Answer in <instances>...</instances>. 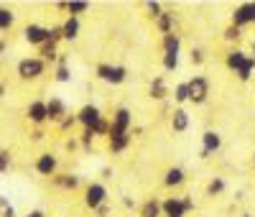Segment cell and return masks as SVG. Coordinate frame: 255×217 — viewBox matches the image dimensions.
Masks as SVG:
<instances>
[{
    "label": "cell",
    "mask_w": 255,
    "mask_h": 217,
    "mask_svg": "<svg viewBox=\"0 0 255 217\" xmlns=\"http://www.w3.org/2000/svg\"><path fill=\"white\" fill-rule=\"evenodd\" d=\"M44 69H46V64H44V59H38V56H26V59H20L18 61V77L20 79H38L41 74H44Z\"/></svg>",
    "instance_id": "obj_1"
},
{
    "label": "cell",
    "mask_w": 255,
    "mask_h": 217,
    "mask_svg": "<svg viewBox=\"0 0 255 217\" xmlns=\"http://www.w3.org/2000/svg\"><path fill=\"white\" fill-rule=\"evenodd\" d=\"M186 87H189V102H194V105L207 102V97H209V82H207V77L189 79Z\"/></svg>",
    "instance_id": "obj_2"
},
{
    "label": "cell",
    "mask_w": 255,
    "mask_h": 217,
    "mask_svg": "<svg viewBox=\"0 0 255 217\" xmlns=\"http://www.w3.org/2000/svg\"><path fill=\"white\" fill-rule=\"evenodd\" d=\"M248 23H255V3H243L232 13V26L235 28L243 31V26H248Z\"/></svg>",
    "instance_id": "obj_3"
},
{
    "label": "cell",
    "mask_w": 255,
    "mask_h": 217,
    "mask_svg": "<svg viewBox=\"0 0 255 217\" xmlns=\"http://www.w3.org/2000/svg\"><path fill=\"white\" fill-rule=\"evenodd\" d=\"M133 123V113L128 110V107H118L115 110V118L110 123V133L108 136H115V133H128V128Z\"/></svg>",
    "instance_id": "obj_4"
},
{
    "label": "cell",
    "mask_w": 255,
    "mask_h": 217,
    "mask_svg": "<svg viewBox=\"0 0 255 217\" xmlns=\"http://www.w3.org/2000/svg\"><path fill=\"white\" fill-rule=\"evenodd\" d=\"M220 148H222V136L217 133V130H207V133L202 136V154H199V159H209L212 154H217Z\"/></svg>",
    "instance_id": "obj_5"
},
{
    "label": "cell",
    "mask_w": 255,
    "mask_h": 217,
    "mask_svg": "<svg viewBox=\"0 0 255 217\" xmlns=\"http://www.w3.org/2000/svg\"><path fill=\"white\" fill-rule=\"evenodd\" d=\"M84 202H87L90 210H97L102 207L105 202H108V189H105L102 184H90L87 192H84Z\"/></svg>",
    "instance_id": "obj_6"
},
{
    "label": "cell",
    "mask_w": 255,
    "mask_h": 217,
    "mask_svg": "<svg viewBox=\"0 0 255 217\" xmlns=\"http://www.w3.org/2000/svg\"><path fill=\"white\" fill-rule=\"evenodd\" d=\"M23 36H26L28 43H33V46H44V43L49 41V28H46V26H36V23H31V26L23 28Z\"/></svg>",
    "instance_id": "obj_7"
},
{
    "label": "cell",
    "mask_w": 255,
    "mask_h": 217,
    "mask_svg": "<svg viewBox=\"0 0 255 217\" xmlns=\"http://www.w3.org/2000/svg\"><path fill=\"white\" fill-rule=\"evenodd\" d=\"M100 120H102V113H100V107H95V105H84L82 110L77 113V123H82L84 128H95Z\"/></svg>",
    "instance_id": "obj_8"
},
{
    "label": "cell",
    "mask_w": 255,
    "mask_h": 217,
    "mask_svg": "<svg viewBox=\"0 0 255 217\" xmlns=\"http://www.w3.org/2000/svg\"><path fill=\"white\" fill-rule=\"evenodd\" d=\"M56 169H59V161H56V156L54 154H41L38 159H36V171L41 174V177H54L56 174Z\"/></svg>",
    "instance_id": "obj_9"
},
{
    "label": "cell",
    "mask_w": 255,
    "mask_h": 217,
    "mask_svg": "<svg viewBox=\"0 0 255 217\" xmlns=\"http://www.w3.org/2000/svg\"><path fill=\"white\" fill-rule=\"evenodd\" d=\"M67 118V105H64L59 97H51L46 102V120H54V123H61Z\"/></svg>",
    "instance_id": "obj_10"
},
{
    "label": "cell",
    "mask_w": 255,
    "mask_h": 217,
    "mask_svg": "<svg viewBox=\"0 0 255 217\" xmlns=\"http://www.w3.org/2000/svg\"><path fill=\"white\" fill-rule=\"evenodd\" d=\"M161 215L166 217H186V210L181 205V197H168L161 202Z\"/></svg>",
    "instance_id": "obj_11"
},
{
    "label": "cell",
    "mask_w": 255,
    "mask_h": 217,
    "mask_svg": "<svg viewBox=\"0 0 255 217\" xmlns=\"http://www.w3.org/2000/svg\"><path fill=\"white\" fill-rule=\"evenodd\" d=\"M26 118H28L31 123H36V125L46 123V102L33 100V102L28 105V110H26Z\"/></svg>",
    "instance_id": "obj_12"
},
{
    "label": "cell",
    "mask_w": 255,
    "mask_h": 217,
    "mask_svg": "<svg viewBox=\"0 0 255 217\" xmlns=\"http://www.w3.org/2000/svg\"><path fill=\"white\" fill-rule=\"evenodd\" d=\"M171 128H174V133H184V130L189 128V113L184 110V107L174 110V115H171Z\"/></svg>",
    "instance_id": "obj_13"
},
{
    "label": "cell",
    "mask_w": 255,
    "mask_h": 217,
    "mask_svg": "<svg viewBox=\"0 0 255 217\" xmlns=\"http://www.w3.org/2000/svg\"><path fill=\"white\" fill-rule=\"evenodd\" d=\"M54 182H56V187L72 189V192L79 187V177H74V174H54Z\"/></svg>",
    "instance_id": "obj_14"
},
{
    "label": "cell",
    "mask_w": 255,
    "mask_h": 217,
    "mask_svg": "<svg viewBox=\"0 0 255 217\" xmlns=\"http://www.w3.org/2000/svg\"><path fill=\"white\" fill-rule=\"evenodd\" d=\"M128 146H130V133H115V136H110V151H113V154H120V151H125Z\"/></svg>",
    "instance_id": "obj_15"
},
{
    "label": "cell",
    "mask_w": 255,
    "mask_h": 217,
    "mask_svg": "<svg viewBox=\"0 0 255 217\" xmlns=\"http://www.w3.org/2000/svg\"><path fill=\"white\" fill-rule=\"evenodd\" d=\"M184 169H179V166H171L166 171V179H163V184L166 187H179V184H184Z\"/></svg>",
    "instance_id": "obj_16"
},
{
    "label": "cell",
    "mask_w": 255,
    "mask_h": 217,
    "mask_svg": "<svg viewBox=\"0 0 255 217\" xmlns=\"http://www.w3.org/2000/svg\"><path fill=\"white\" fill-rule=\"evenodd\" d=\"M151 97L153 100H166L168 97V87H166V79L163 77H156L151 82Z\"/></svg>",
    "instance_id": "obj_17"
},
{
    "label": "cell",
    "mask_w": 255,
    "mask_h": 217,
    "mask_svg": "<svg viewBox=\"0 0 255 217\" xmlns=\"http://www.w3.org/2000/svg\"><path fill=\"white\" fill-rule=\"evenodd\" d=\"M79 36V18H67V23L61 26V38L74 41Z\"/></svg>",
    "instance_id": "obj_18"
},
{
    "label": "cell",
    "mask_w": 255,
    "mask_h": 217,
    "mask_svg": "<svg viewBox=\"0 0 255 217\" xmlns=\"http://www.w3.org/2000/svg\"><path fill=\"white\" fill-rule=\"evenodd\" d=\"M245 51H240V49H235V51H230L227 54V67L232 69V72H238L240 67H243V64H245Z\"/></svg>",
    "instance_id": "obj_19"
},
{
    "label": "cell",
    "mask_w": 255,
    "mask_h": 217,
    "mask_svg": "<svg viewBox=\"0 0 255 217\" xmlns=\"http://www.w3.org/2000/svg\"><path fill=\"white\" fill-rule=\"evenodd\" d=\"M179 49H181L179 36H176V33H166V36H163V51H166V54H179Z\"/></svg>",
    "instance_id": "obj_20"
},
{
    "label": "cell",
    "mask_w": 255,
    "mask_h": 217,
    "mask_svg": "<svg viewBox=\"0 0 255 217\" xmlns=\"http://www.w3.org/2000/svg\"><path fill=\"white\" fill-rule=\"evenodd\" d=\"M140 217H161V202L158 200H148L140 207Z\"/></svg>",
    "instance_id": "obj_21"
},
{
    "label": "cell",
    "mask_w": 255,
    "mask_h": 217,
    "mask_svg": "<svg viewBox=\"0 0 255 217\" xmlns=\"http://www.w3.org/2000/svg\"><path fill=\"white\" fill-rule=\"evenodd\" d=\"M90 8L87 0H72V3H67V10H69V18H79L84 10Z\"/></svg>",
    "instance_id": "obj_22"
},
{
    "label": "cell",
    "mask_w": 255,
    "mask_h": 217,
    "mask_svg": "<svg viewBox=\"0 0 255 217\" xmlns=\"http://www.w3.org/2000/svg\"><path fill=\"white\" fill-rule=\"evenodd\" d=\"M158 31L166 36V33H171V28H174V13H161L158 18Z\"/></svg>",
    "instance_id": "obj_23"
},
{
    "label": "cell",
    "mask_w": 255,
    "mask_h": 217,
    "mask_svg": "<svg viewBox=\"0 0 255 217\" xmlns=\"http://www.w3.org/2000/svg\"><path fill=\"white\" fill-rule=\"evenodd\" d=\"M13 23H15V15H13V10H8V8H0V31H8V28H13Z\"/></svg>",
    "instance_id": "obj_24"
},
{
    "label": "cell",
    "mask_w": 255,
    "mask_h": 217,
    "mask_svg": "<svg viewBox=\"0 0 255 217\" xmlns=\"http://www.w3.org/2000/svg\"><path fill=\"white\" fill-rule=\"evenodd\" d=\"M253 72H255V59H250V56H248V59H245V64H243V67H240L235 74H238L243 82H248V79L253 77Z\"/></svg>",
    "instance_id": "obj_25"
},
{
    "label": "cell",
    "mask_w": 255,
    "mask_h": 217,
    "mask_svg": "<svg viewBox=\"0 0 255 217\" xmlns=\"http://www.w3.org/2000/svg\"><path fill=\"white\" fill-rule=\"evenodd\" d=\"M125 77H128V69H125V67H113V72H110L108 82H110V84H123V82H125Z\"/></svg>",
    "instance_id": "obj_26"
},
{
    "label": "cell",
    "mask_w": 255,
    "mask_h": 217,
    "mask_svg": "<svg viewBox=\"0 0 255 217\" xmlns=\"http://www.w3.org/2000/svg\"><path fill=\"white\" fill-rule=\"evenodd\" d=\"M176 67H179V54H163V69L176 72Z\"/></svg>",
    "instance_id": "obj_27"
},
{
    "label": "cell",
    "mask_w": 255,
    "mask_h": 217,
    "mask_svg": "<svg viewBox=\"0 0 255 217\" xmlns=\"http://www.w3.org/2000/svg\"><path fill=\"white\" fill-rule=\"evenodd\" d=\"M38 49H41V56L38 59H56V43L46 41L44 46H38Z\"/></svg>",
    "instance_id": "obj_28"
},
{
    "label": "cell",
    "mask_w": 255,
    "mask_h": 217,
    "mask_svg": "<svg viewBox=\"0 0 255 217\" xmlns=\"http://www.w3.org/2000/svg\"><path fill=\"white\" fill-rule=\"evenodd\" d=\"M174 100H176V102H189V87H186V82L176 84V90H174Z\"/></svg>",
    "instance_id": "obj_29"
},
{
    "label": "cell",
    "mask_w": 255,
    "mask_h": 217,
    "mask_svg": "<svg viewBox=\"0 0 255 217\" xmlns=\"http://www.w3.org/2000/svg\"><path fill=\"white\" fill-rule=\"evenodd\" d=\"M207 192L212 194V197H215V194H222L225 192V179H220V177H215L209 182V187H207Z\"/></svg>",
    "instance_id": "obj_30"
},
{
    "label": "cell",
    "mask_w": 255,
    "mask_h": 217,
    "mask_svg": "<svg viewBox=\"0 0 255 217\" xmlns=\"http://www.w3.org/2000/svg\"><path fill=\"white\" fill-rule=\"evenodd\" d=\"M69 79H72L69 67H67V64H59V67H56V82H69Z\"/></svg>",
    "instance_id": "obj_31"
},
{
    "label": "cell",
    "mask_w": 255,
    "mask_h": 217,
    "mask_svg": "<svg viewBox=\"0 0 255 217\" xmlns=\"http://www.w3.org/2000/svg\"><path fill=\"white\" fill-rule=\"evenodd\" d=\"M92 141H95V130H92V128H84V133H82V146H84V151L92 148Z\"/></svg>",
    "instance_id": "obj_32"
},
{
    "label": "cell",
    "mask_w": 255,
    "mask_h": 217,
    "mask_svg": "<svg viewBox=\"0 0 255 217\" xmlns=\"http://www.w3.org/2000/svg\"><path fill=\"white\" fill-rule=\"evenodd\" d=\"M10 169V154L8 151H0V174H5Z\"/></svg>",
    "instance_id": "obj_33"
},
{
    "label": "cell",
    "mask_w": 255,
    "mask_h": 217,
    "mask_svg": "<svg viewBox=\"0 0 255 217\" xmlns=\"http://www.w3.org/2000/svg\"><path fill=\"white\" fill-rule=\"evenodd\" d=\"M92 130H95V136H105V133H110V123L102 118V120H100V123H97Z\"/></svg>",
    "instance_id": "obj_34"
},
{
    "label": "cell",
    "mask_w": 255,
    "mask_h": 217,
    "mask_svg": "<svg viewBox=\"0 0 255 217\" xmlns=\"http://www.w3.org/2000/svg\"><path fill=\"white\" fill-rule=\"evenodd\" d=\"M110 72H113V67H110V64H100V67H97V77H100V79H105V82H108Z\"/></svg>",
    "instance_id": "obj_35"
},
{
    "label": "cell",
    "mask_w": 255,
    "mask_h": 217,
    "mask_svg": "<svg viewBox=\"0 0 255 217\" xmlns=\"http://www.w3.org/2000/svg\"><path fill=\"white\" fill-rule=\"evenodd\" d=\"M240 36H243V31H240V28H235V26H230V28L225 31V38H227V41H238Z\"/></svg>",
    "instance_id": "obj_36"
},
{
    "label": "cell",
    "mask_w": 255,
    "mask_h": 217,
    "mask_svg": "<svg viewBox=\"0 0 255 217\" xmlns=\"http://www.w3.org/2000/svg\"><path fill=\"white\" fill-rule=\"evenodd\" d=\"M145 8H148V13H151L153 18H158V15L163 13V10H161V3H156V0H151V3H148Z\"/></svg>",
    "instance_id": "obj_37"
},
{
    "label": "cell",
    "mask_w": 255,
    "mask_h": 217,
    "mask_svg": "<svg viewBox=\"0 0 255 217\" xmlns=\"http://www.w3.org/2000/svg\"><path fill=\"white\" fill-rule=\"evenodd\" d=\"M74 123H77V115H67V118L59 123V128H61V130H67V128H72Z\"/></svg>",
    "instance_id": "obj_38"
},
{
    "label": "cell",
    "mask_w": 255,
    "mask_h": 217,
    "mask_svg": "<svg viewBox=\"0 0 255 217\" xmlns=\"http://www.w3.org/2000/svg\"><path fill=\"white\" fill-rule=\"evenodd\" d=\"M61 38V26H54V28H49V41L51 43H56Z\"/></svg>",
    "instance_id": "obj_39"
},
{
    "label": "cell",
    "mask_w": 255,
    "mask_h": 217,
    "mask_svg": "<svg viewBox=\"0 0 255 217\" xmlns=\"http://www.w3.org/2000/svg\"><path fill=\"white\" fill-rule=\"evenodd\" d=\"M202 61H204L202 49H191V64H202Z\"/></svg>",
    "instance_id": "obj_40"
},
{
    "label": "cell",
    "mask_w": 255,
    "mask_h": 217,
    "mask_svg": "<svg viewBox=\"0 0 255 217\" xmlns=\"http://www.w3.org/2000/svg\"><path fill=\"white\" fill-rule=\"evenodd\" d=\"M181 205H184V210H186V212L194 210V200H191V197H181Z\"/></svg>",
    "instance_id": "obj_41"
},
{
    "label": "cell",
    "mask_w": 255,
    "mask_h": 217,
    "mask_svg": "<svg viewBox=\"0 0 255 217\" xmlns=\"http://www.w3.org/2000/svg\"><path fill=\"white\" fill-rule=\"evenodd\" d=\"M0 217H15V207H13V205L3 207V212H0Z\"/></svg>",
    "instance_id": "obj_42"
},
{
    "label": "cell",
    "mask_w": 255,
    "mask_h": 217,
    "mask_svg": "<svg viewBox=\"0 0 255 217\" xmlns=\"http://www.w3.org/2000/svg\"><path fill=\"white\" fill-rule=\"evenodd\" d=\"M108 212H110V210H108V205H102V207H97V215H100V217H108Z\"/></svg>",
    "instance_id": "obj_43"
},
{
    "label": "cell",
    "mask_w": 255,
    "mask_h": 217,
    "mask_svg": "<svg viewBox=\"0 0 255 217\" xmlns=\"http://www.w3.org/2000/svg\"><path fill=\"white\" fill-rule=\"evenodd\" d=\"M46 136H44V130H36V133H33V141H44Z\"/></svg>",
    "instance_id": "obj_44"
},
{
    "label": "cell",
    "mask_w": 255,
    "mask_h": 217,
    "mask_svg": "<svg viewBox=\"0 0 255 217\" xmlns=\"http://www.w3.org/2000/svg\"><path fill=\"white\" fill-rule=\"evenodd\" d=\"M26 217H46V215H44V212H41V210H33V212H28Z\"/></svg>",
    "instance_id": "obj_45"
},
{
    "label": "cell",
    "mask_w": 255,
    "mask_h": 217,
    "mask_svg": "<svg viewBox=\"0 0 255 217\" xmlns=\"http://www.w3.org/2000/svg\"><path fill=\"white\" fill-rule=\"evenodd\" d=\"M8 205H10V202H8L5 197H0V210H3V207H8Z\"/></svg>",
    "instance_id": "obj_46"
},
{
    "label": "cell",
    "mask_w": 255,
    "mask_h": 217,
    "mask_svg": "<svg viewBox=\"0 0 255 217\" xmlns=\"http://www.w3.org/2000/svg\"><path fill=\"white\" fill-rule=\"evenodd\" d=\"M0 97H5V84L0 82Z\"/></svg>",
    "instance_id": "obj_47"
},
{
    "label": "cell",
    "mask_w": 255,
    "mask_h": 217,
    "mask_svg": "<svg viewBox=\"0 0 255 217\" xmlns=\"http://www.w3.org/2000/svg\"><path fill=\"white\" fill-rule=\"evenodd\" d=\"M253 54H255V41H253Z\"/></svg>",
    "instance_id": "obj_48"
},
{
    "label": "cell",
    "mask_w": 255,
    "mask_h": 217,
    "mask_svg": "<svg viewBox=\"0 0 255 217\" xmlns=\"http://www.w3.org/2000/svg\"><path fill=\"white\" fill-rule=\"evenodd\" d=\"M243 217H253V215H248V212H245V215H243Z\"/></svg>",
    "instance_id": "obj_49"
},
{
    "label": "cell",
    "mask_w": 255,
    "mask_h": 217,
    "mask_svg": "<svg viewBox=\"0 0 255 217\" xmlns=\"http://www.w3.org/2000/svg\"><path fill=\"white\" fill-rule=\"evenodd\" d=\"M253 161H255V156H253Z\"/></svg>",
    "instance_id": "obj_50"
}]
</instances>
